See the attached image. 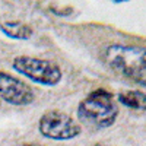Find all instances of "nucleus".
<instances>
[{
    "mask_svg": "<svg viewBox=\"0 0 146 146\" xmlns=\"http://www.w3.org/2000/svg\"><path fill=\"white\" fill-rule=\"evenodd\" d=\"M0 29L10 38L15 40H29L32 36V29L22 22H5L0 23Z\"/></svg>",
    "mask_w": 146,
    "mask_h": 146,
    "instance_id": "obj_6",
    "label": "nucleus"
},
{
    "mask_svg": "<svg viewBox=\"0 0 146 146\" xmlns=\"http://www.w3.org/2000/svg\"><path fill=\"white\" fill-rule=\"evenodd\" d=\"M118 115V107L113 95L105 89L89 94L78 107V118L80 123L92 129H107L114 124Z\"/></svg>",
    "mask_w": 146,
    "mask_h": 146,
    "instance_id": "obj_2",
    "label": "nucleus"
},
{
    "mask_svg": "<svg viewBox=\"0 0 146 146\" xmlns=\"http://www.w3.org/2000/svg\"><path fill=\"white\" fill-rule=\"evenodd\" d=\"M38 127L44 137L53 140H70L80 135L79 124L62 111L45 113L40 120Z\"/></svg>",
    "mask_w": 146,
    "mask_h": 146,
    "instance_id": "obj_4",
    "label": "nucleus"
},
{
    "mask_svg": "<svg viewBox=\"0 0 146 146\" xmlns=\"http://www.w3.org/2000/svg\"><path fill=\"white\" fill-rule=\"evenodd\" d=\"M118 101L135 110H145L146 111V94L139 92V91H126L118 94Z\"/></svg>",
    "mask_w": 146,
    "mask_h": 146,
    "instance_id": "obj_7",
    "label": "nucleus"
},
{
    "mask_svg": "<svg viewBox=\"0 0 146 146\" xmlns=\"http://www.w3.org/2000/svg\"><path fill=\"white\" fill-rule=\"evenodd\" d=\"M23 146H44V145H40V143H29V145H23Z\"/></svg>",
    "mask_w": 146,
    "mask_h": 146,
    "instance_id": "obj_8",
    "label": "nucleus"
},
{
    "mask_svg": "<svg viewBox=\"0 0 146 146\" xmlns=\"http://www.w3.org/2000/svg\"><path fill=\"white\" fill-rule=\"evenodd\" d=\"M105 62L113 70L146 86V48L137 45H110L105 50Z\"/></svg>",
    "mask_w": 146,
    "mask_h": 146,
    "instance_id": "obj_1",
    "label": "nucleus"
},
{
    "mask_svg": "<svg viewBox=\"0 0 146 146\" xmlns=\"http://www.w3.org/2000/svg\"><path fill=\"white\" fill-rule=\"evenodd\" d=\"M94 146H108V145H104V143H96V145H94Z\"/></svg>",
    "mask_w": 146,
    "mask_h": 146,
    "instance_id": "obj_9",
    "label": "nucleus"
},
{
    "mask_svg": "<svg viewBox=\"0 0 146 146\" xmlns=\"http://www.w3.org/2000/svg\"><path fill=\"white\" fill-rule=\"evenodd\" d=\"M13 69L35 83L54 86L62 80V69L45 58L19 56L13 60Z\"/></svg>",
    "mask_w": 146,
    "mask_h": 146,
    "instance_id": "obj_3",
    "label": "nucleus"
},
{
    "mask_svg": "<svg viewBox=\"0 0 146 146\" xmlns=\"http://www.w3.org/2000/svg\"><path fill=\"white\" fill-rule=\"evenodd\" d=\"M0 96L12 105H29L35 100L29 85L5 72H0Z\"/></svg>",
    "mask_w": 146,
    "mask_h": 146,
    "instance_id": "obj_5",
    "label": "nucleus"
}]
</instances>
